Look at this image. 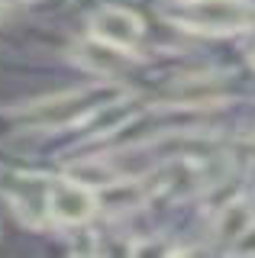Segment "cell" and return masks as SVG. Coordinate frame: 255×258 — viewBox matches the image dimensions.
<instances>
[{
  "label": "cell",
  "instance_id": "10",
  "mask_svg": "<svg viewBox=\"0 0 255 258\" xmlns=\"http://www.w3.org/2000/svg\"><path fill=\"white\" fill-rule=\"evenodd\" d=\"M0 10H4V7H0Z\"/></svg>",
  "mask_w": 255,
  "mask_h": 258
},
{
  "label": "cell",
  "instance_id": "6",
  "mask_svg": "<svg viewBox=\"0 0 255 258\" xmlns=\"http://www.w3.org/2000/svg\"><path fill=\"white\" fill-rule=\"evenodd\" d=\"M252 220H255V213H252L249 200H233V204H226L220 210V216H217V239L236 242L245 229H249Z\"/></svg>",
  "mask_w": 255,
  "mask_h": 258
},
{
  "label": "cell",
  "instance_id": "5",
  "mask_svg": "<svg viewBox=\"0 0 255 258\" xmlns=\"http://www.w3.org/2000/svg\"><path fill=\"white\" fill-rule=\"evenodd\" d=\"M78 61H81L84 68L97 71V75H116L119 68L130 64V52L113 48V45H107V42H100V39L91 36L81 48H78Z\"/></svg>",
  "mask_w": 255,
  "mask_h": 258
},
{
  "label": "cell",
  "instance_id": "7",
  "mask_svg": "<svg viewBox=\"0 0 255 258\" xmlns=\"http://www.w3.org/2000/svg\"><path fill=\"white\" fill-rule=\"evenodd\" d=\"M233 252L236 255H255V220L249 223V229L233 242Z\"/></svg>",
  "mask_w": 255,
  "mask_h": 258
},
{
  "label": "cell",
  "instance_id": "2",
  "mask_svg": "<svg viewBox=\"0 0 255 258\" xmlns=\"http://www.w3.org/2000/svg\"><path fill=\"white\" fill-rule=\"evenodd\" d=\"M171 20L194 32L226 36V32L252 29L255 7L249 0H184L178 13H171Z\"/></svg>",
  "mask_w": 255,
  "mask_h": 258
},
{
  "label": "cell",
  "instance_id": "8",
  "mask_svg": "<svg viewBox=\"0 0 255 258\" xmlns=\"http://www.w3.org/2000/svg\"><path fill=\"white\" fill-rule=\"evenodd\" d=\"M26 4H39V0H0V7H26Z\"/></svg>",
  "mask_w": 255,
  "mask_h": 258
},
{
  "label": "cell",
  "instance_id": "4",
  "mask_svg": "<svg viewBox=\"0 0 255 258\" xmlns=\"http://www.w3.org/2000/svg\"><path fill=\"white\" fill-rule=\"evenodd\" d=\"M91 36L113 48L133 52L142 39V20L133 10H123V7H103L91 16Z\"/></svg>",
  "mask_w": 255,
  "mask_h": 258
},
{
  "label": "cell",
  "instance_id": "3",
  "mask_svg": "<svg viewBox=\"0 0 255 258\" xmlns=\"http://www.w3.org/2000/svg\"><path fill=\"white\" fill-rule=\"evenodd\" d=\"M45 207H49L52 220L65 226H81L97 213V190L87 187L81 181H52L49 194H45Z\"/></svg>",
  "mask_w": 255,
  "mask_h": 258
},
{
  "label": "cell",
  "instance_id": "1",
  "mask_svg": "<svg viewBox=\"0 0 255 258\" xmlns=\"http://www.w3.org/2000/svg\"><path fill=\"white\" fill-rule=\"evenodd\" d=\"M119 91L110 84H87V87H75V91H61L20 110V123L36 126V129H65V126L87 119L91 113L110 107V100Z\"/></svg>",
  "mask_w": 255,
  "mask_h": 258
},
{
  "label": "cell",
  "instance_id": "9",
  "mask_svg": "<svg viewBox=\"0 0 255 258\" xmlns=\"http://www.w3.org/2000/svg\"><path fill=\"white\" fill-rule=\"evenodd\" d=\"M252 29H255V23H252ZM252 61H255V58H252Z\"/></svg>",
  "mask_w": 255,
  "mask_h": 258
}]
</instances>
